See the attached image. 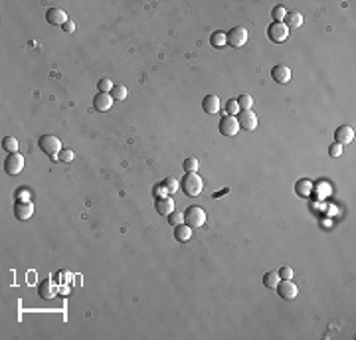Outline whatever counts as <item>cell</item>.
<instances>
[{
  "label": "cell",
  "instance_id": "1",
  "mask_svg": "<svg viewBox=\"0 0 356 340\" xmlns=\"http://www.w3.org/2000/svg\"><path fill=\"white\" fill-rule=\"evenodd\" d=\"M202 188H204V182H202V178H200L198 172H186V174L180 178V190L186 194L188 198L200 196Z\"/></svg>",
  "mask_w": 356,
  "mask_h": 340
},
{
  "label": "cell",
  "instance_id": "2",
  "mask_svg": "<svg viewBox=\"0 0 356 340\" xmlns=\"http://www.w3.org/2000/svg\"><path fill=\"white\" fill-rule=\"evenodd\" d=\"M38 147L52 160H58V155L62 153V142H60V138L56 135H42L38 138Z\"/></svg>",
  "mask_w": 356,
  "mask_h": 340
},
{
  "label": "cell",
  "instance_id": "3",
  "mask_svg": "<svg viewBox=\"0 0 356 340\" xmlns=\"http://www.w3.org/2000/svg\"><path fill=\"white\" fill-rule=\"evenodd\" d=\"M184 224L190 226L192 229H198L206 224V212L200 206H188L184 212Z\"/></svg>",
  "mask_w": 356,
  "mask_h": 340
},
{
  "label": "cell",
  "instance_id": "4",
  "mask_svg": "<svg viewBox=\"0 0 356 340\" xmlns=\"http://www.w3.org/2000/svg\"><path fill=\"white\" fill-rule=\"evenodd\" d=\"M275 289H277V295H279L283 301H293V299L297 297V293H299L297 285H295L291 279H281L279 285H277Z\"/></svg>",
  "mask_w": 356,
  "mask_h": 340
},
{
  "label": "cell",
  "instance_id": "5",
  "mask_svg": "<svg viewBox=\"0 0 356 340\" xmlns=\"http://www.w3.org/2000/svg\"><path fill=\"white\" fill-rule=\"evenodd\" d=\"M267 38L273 42V44H281L289 38V28L283 24V22H273L269 28H267Z\"/></svg>",
  "mask_w": 356,
  "mask_h": 340
},
{
  "label": "cell",
  "instance_id": "6",
  "mask_svg": "<svg viewBox=\"0 0 356 340\" xmlns=\"http://www.w3.org/2000/svg\"><path fill=\"white\" fill-rule=\"evenodd\" d=\"M226 36H228V45H232V47H243L247 44V30L243 26L232 28Z\"/></svg>",
  "mask_w": 356,
  "mask_h": 340
},
{
  "label": "cell",
  "instance_id": "7",
  "mask_svg": "<svg viewBox=\"0 0 356 340\" xmlns=\"http://www.w3.org/2000/svg\"><path fill=\"white\" fill-rule=\"evenodd\" d=\"M22 168H24V157L18 155V153H10V155L6 157V160H4V170H6V174H10V176L20 174Z\"/></svg>",
  "mask_w": 356,
  "mask_h": 340
},
{
  "label": "cell",
  "instance_id": "8",
  "mask_svg": "<svg viewBox=\"0 0 356 340\" xmlns=\"http://www.w3.org/2000/svg\"><path fill=\"white\" fill-rule=\"evenodd\" d=\"M236 119H237V123H239V129H245V131H253V129H258V115L253 113L251 109L239 111Z\"/></svg>",
  "mask_w": 356,
  "mask_h": 340
},
{
  "label": "cell",
  "instance_id": "9",
  "mask_svg": "<svg viewBox=\"0 0 356 340\" xmlns=\"http://www.w3.org/2000/svg\"><path fill=\"white\" fill-rule=\"evenodd\" d=\"M34 214V204L30 200H18L14 202V218L16 220H30Z\"/></svg>",
  "mask_w": 356,
  "mask_h": 340
},
{
  "label": "cell",
  "instance_id": "10",
  "mask_svg": "<svg viewBox=\"0 0 356 340\" xmlns=\"http://www.w3.org/2000/svg\"><path fill=\"white\" fill-rule=\"evenodd\" d=\"M220 133L224 136H236L239 133V123L236 117H230V115H224V119L220 121Z\"/></svg>",
  "mask_w": 356,
  "mask_h": 340
},
{
  "label": "cell",
  "instance_id": "11",
  "mask_svg": "<svg viewBox=\"0 0 356 340\" xmlns=\"http://www.w3.org/2000/svg\"><path fill=\"white\" fill-rule=\"evenodd\" d=\"M155 210L159 216L163 218H168L172 212H174V200L172 198H165V196H159L155 200Z\"/></svg>",
  "mask_w": 356,
  "mask_h": 340
},
{
  "label": "cell",
  "instance_id": "12",
  "mask_svg": "<svg viewBox=\"0 0 356 340\" xmlns=\"http://www.w3.org/2000/svg\"><path fill=\"white\" fill-rule=\"evenodd\" d=\"M56 293H58V287L52 283V279H46V281H42V283L38 285V295H40L44 301L54 299Z\"/></svg>",
  "mask_w": 356,
  "mask_h": 340
},
{
  "label": "cell",
  "instance_id": "13",
  "mask_svg": "<svg viewBox=\"0 0 356 340\" xmlns=\"http://www.w3.org/2000/svg\"><path fill=\"white\" fill-rule=\"evenodd\" d=\"M46 20H47V24H52V26H64L70 18H68V14L62 8H49L46 12Z\"/></svg>",
  "mask_w": 356,
  "mask_h": 340
},
{
  "label": "cell",
  "instance_id": "14",
  "mask_svg": "<svg viewBox=\"0 0 356 340\" xmlns=\"http://www.w3.org/2000/svg\"><path fill=\"white\" fill-rule=\"evenodd\" d=\"M93 107L97 109V111H109L111 107H113V97L109 95V93H97L95 97H93Z\"/></svg>",
  "mask_w": 356,
  "mask_h": 340
},
{
  "label": "cell",
  "instance_id": "15",
  "mask_svg": "<svg viewBox=\"0 0 356 340\" xmlns=\"http://www.w3.org/2000/svg\"><path fill=\"white\" fill-rule=\"evenodd\" d=\"M202 109H204V113H208V115H216L220 111V97L214 93L206 95L204 99H202Z\"/></svg>",
  "mask_w": 356,
  "mask_h": 340
},
{
  "label": "cell",
  "instance_id": "16",
  "mask_svg": "<svg viewBox=\"0 0 356 340\" xmlns=\"http://www.w3.org/2000/svg\"><path fill=\"white\" fill-rule=\"evenodd\" d=\"M271 75H273V79H275L277 83H289V81H291V69H289V66H285V64L275 66V68L271 69Z\"/></svg>",
  "mask_w": 356,
  "mask_h": 340
},
{
  "label": "cell",
  "instance_id": "17",
  "mask_svg": "<svg viewBox=\"0 0 356 340\" xmlns=\"http://www.w3.org/2000/svg\"><path fill=\"white\" fill-rule=\"evenodd\" d=\"M334 138H336L334 142H338V144L352 142V138H354V129H352V127H348V125H342V127H338V129H336Z\"/></svg>",
  "mask_w": 356,
  "mask_h": 340
},
{
  "label": "cell",
  "instance_id": "18",
  "mask_svg": "<svg viewBox=\"0 0 356 340\" xmlns=\"http://www.w3.org/2000/svg\"><path fill=\"white\" fill-rule=\"evenodd\" d=\"M283 24H285L289 30H297V28L303 26V14H301L299 10H291V12H287Z\"/></svg>",
  "mask_w": 356,
  "mask_h": 340
},
{
  "label": "cell",
  "instance_id": "19",
  "mask_svg": "<svg viewBox=\"0 0 356 340\" xmlns=\"http://www.w3.org/2000/svg\"><path fill=\"white\" fill-rule=\"evenodd\" d=\"M210 45H212V47H218V50H220V47H226V45H228V36H226V32H220V30H218V32H212V34H210Z\"/></svg>",
  "mask_w": 356,
  "mask_h": 340
},
{
  "label": "cell",
  "instance_id": "20",
  "mask_svg": "<svg viewBox=\"0 0 356 340\" xmlns=\"http://www.w3.org/2000/svg\"><path fill=\"white\" fill-rule=\"evenodd\" d=\"M192 237V227L186 224H180L174 227V239L176 241H188Z\"/></svg>",
  "mask_w": 356,
  "mask_h": 340
},
{
  "label": "cell",
  "instance_id": "21",
  "mask_svg": "<svg viewBox=\"0 0 356 340\" xmlns=\"http://www.w3.org/2000/svg\"><path fill=\"white\" fill-rule=\"evenodd\" d=\"M295 192L299 194L301 198H305V196H311V192H313V184H311V180H305V178H301V180L297 182V188H295Z\"/></svg>",
  "mask_w": 356,
  "mask_h": 340
},
{
  "label": "cell",
  "instance_id": "22",
  "mask_svg": "<svg viewBox=\"0 0 356 340\" xmlns=\"http://www.w3.org/2000/svg\"><path fill=\"white\" fill-rule=\"evenodd\" d=\"M109 95L113 97V101H125L127 99V87L125 85H113Z\"/></svg>",
  "mask_w": 356,
  "mask_h": 340
},
{
  "label": "cell",
  "instance_id": "23",
  "mask_svg": "<svg viewBox=\"0 0 356 340\" xmlns=\"http://www.w3.org/2000/svg\"><path fill=\"white\" fill-rule=\"evenodd\" d=\"M279 273H275V271H269V273H265L263 275V285L267 287V289H275L277 285H279Z\"/></svg>",
  "mask_w": 356,
  "mask_h": 340
},
{
  "label": "cell",
  "instance_id": "24",
  "mask_svg": "<svg viewBox=\"0 0 356 340\" xmlns=\"http://www.w3.org/2000/svg\"><path fill=\"white\" fill-rule=\"evenodd\" d=\"M2 149L10 155V153H18V140L14 136H4L2 140Z\"/></svg>",
  "mask_w": 356,
  "mask_h": 340
},
{
  "label": "cell",
  "instance_id": "25",
  "mask_svg": "<svg viewBox=\"0 0 356 340\" xmlns=\"http://www.w3.org/2000/svg\"><path fill=\"white\" fill-rule=\"evenodd\" d=\"M163 186L166 188V192H168V194H174V192H178L180 182H178L174 176H168V178H165V180H163Z\"/></svg>",
  "mask_w": 356,
  "mask_h": 340
},
{
  "label": "cell",
  "instance_id": "26",
  "mask_svg": "<svg viewBox=\"0 0 356 340\" xmlns=\"http://www.w3.org/2000/svg\"><path fill=\"white\" fill-rule=\"evenodd\" d=\"M236 101H237V105H239V109H241V111H245V109H251V105H253L251 95H239Z\"/></svg>",
  "mask_w": 356,
  "mask_h": 340
},
{
  "label": "cell",
  "instance_id": "27",
  "mask_svg": "<svg viewBox=\"0 0 356 340\" xmlns=\"http://www.w3.org/2000/svg\"><path fill=\"white\" fill-rule=\"evenodd\" d=\"M182 168H184L186 172H196V170H198V160H196L194 157H188V159L182 162Z\"/></svg>",
  "mask_w": 356,
  "mask_h": 340
},
{
  "label": "cell",
  "instance_id": "28",
  "mask_svg": "<svg viewBox=\"0 0 356 340\" xmlns=\"http://www.w3.org/2000/svg\"><path fill=\"white\" fill-rule=\"evenodd\" d=\"M226 111H228V115H230V117H236L241 109H239V105H237V101H236V99H230V101L226 103Z\"/></svg>",
  "mask_w": 356,
  "mask_h": 340
},
{
  "label": "cell",
  "instance_id": "29",
  "mask_svg": "<svg viewBox=\"0 0 356 340\" xmlns=\"http://www.w3.org/2000/svg\"><path fill=\"white\" fill-rule=\"evenodd\" d=\"M97 87H99V91H101V93H109V91L113 89V81H111L109 77H103V79H101V81L97 83Z\"/></svg>",
  "mask_w": 356,
  "mask_h": 340
},
{
  "label": "cell",
  "instance_id": "30",
  "mask_svg": "<svg viewBox=\"0 0 356 340\" xmlns=\"http://www.w3.org/2000/svg\"><path fill=\"white\" fill-rule=\"evenodd\" d=\"M271 16H273V20H275V22H283V20H285V16H287V10H285L283 6H275V8H273V12H271Z\"/></svg>",
  "mask_w": 356,
  "mask_h": 340
},
{
  "label": "cell",
  "instance_id": "31",
  "mask_svg": "<svg viewBox=\"0 0 356 340\" xmlns=\"http://www.w3.org/2000/svg\"><path fill=\"white\" fill-rule=\"evenodd\" d=\"M168 222H170V226H180V224H184V214H180V212H172L170 216H168Z\"/></svg>",
  "mask_w": 356,
  "mask_h": 340
},
{
  "label": "cell",
  "instance_id": "32",
  "mask_svg": "<svg viewBox=\"0 0 356 340\" xmlns=\"http://www.w3.org/2000/svg\"><path fill=\"white\" fill-rule=\"evenodd\" d=\"M75 159V155H73V151H70V149H64L60 155H58V160H62V162H71Z\"/></svg>",
  "mask_w": 356,
  "mask_h": 340
},
{
  "label": "cell",
  "instance_id": "33",
  "mask_svg": "<svg viewBox=\"0 0 356 340\" xmlns=\"http://www.w3.org/2000/svg\"><path fill=\"white\" fill-rule=\"evenodd\" d=\"M329 155H331V157H334V159H336V157H340V155H342V144L332 142L331 147H329Z\"/></svg>",
  "mask_w": 356,
  "mask_h": 340
},
{
  "label": "cell",
  "instance_id": "34",
  "mask_svg": "<svg viewBox=\"0 0 356 340\" xmlns=\"http://www.w3.org/2000/svg\"><path fill=\"white\" fill-rule=\"evenodd\" d=\"M279 279H293V269L289 265H283L279 269Z\"/></svg>",
  "mask_w": 356,
  "mask_h": 340
},
{
  "label": "cell",
  "instance_id": "35",
  "mask_svg": "<svg viewBox=\"0 0 356 340\" xmlns=\"http://www.w3.org/2000/svg\"><path fill=\"white\" fill-rule=\"evenodd\" d=\"M62 30H64L66 34H73V32H75V22H73V20H68V22L62 26Z\"/></svg>",
  "mask_w": 356,
  "mask_h": 340
}]
</instances>
